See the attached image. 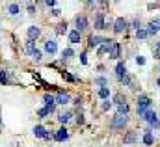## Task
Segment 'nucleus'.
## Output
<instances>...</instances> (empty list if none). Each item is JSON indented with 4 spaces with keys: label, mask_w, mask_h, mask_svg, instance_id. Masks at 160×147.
<instances>
[{
    "label": "nucleus",
    "mask_w": 160,
    "mask_h": 147,
    "mask_svg": "<svg viewBox=\"0 0 160 147\" xmlns=\"http://www.w3.org/2000/svg\"><path fill=\"white\" fill-rule=\"evenodd\" d=\"M142 119H143L145 123H149L153 129H158V127H160V119H158L157 112L153 110V108H149L147 112H143V114H142Z\"/></svg>",
    "instance_id": "1"
},
{
    "label": "nucleus",
    "mask_w": 160,
    "mask_h": 147,
    "mask_svg": "<svg viewBox=\"0 0 160 147\" xmlns=\"http://www.w3.org/2000/svg\"><path fill=\"white\" fill-rule=\"evenodd\" d=\"M151 104H153L151 97H147V95H140L138 101H136V110H138V114L142 115L143 112H147L149 108H151Z\"/></svg>",
    "instance_id": "2"
},
{
    "label": "nucleus",
    "mask_w": 160,
    "mask_h": 147,
    "mask_svg": "<svg viewBox=\"0 0 160 147\" xmlns=\"http://www.w3.org/2000/svg\"><path fill=\"white\" fill-rule=\"evenodd\" d=\"M128 115H116L112 121H110V129H114V130H121V129H125V125L128 123Z\"/></svg>",
    "instance_id": "3"
},
{
    "label": "nucleus",
    "mask_w": 160,
    "mask_h": 147,
    "mask_svg": "<svg viewBox=\"0 0 160 147\" xmlns=\"http://www.w3.org/2000/svg\"><path fill=\"white\" fill-rule=\"evenodd\" d=\"M128 30V21L125 19V17H118L116 21H114V32L116 34H123V32H127Z\"/></svg>",
    "instance_id": "4"
},
{
    "label": "nucleus",
    "mask_w": 160,
    "mask_h": 147,
    "mask_svg": "<svg viewBox=\"0 0 160 147\" xmlns=\"http://www.w3.org/2000/svg\"><path fill=\"white\" fill-rule=\"evenodd\" d=\"M104 23H106V13H104V11H97V13H95V23H93L95 30H97V32L104 30Z\"/></svg>",
    "instance_id": "5"
},
{
    "label": "nucleus",
    "mask_w": 160,
    "mask_h": 147,
    "mask_svg": "<svg viewBox=\"0 0 160 147\" xmlns=\"http://www.w3.org/2000/svg\"><path fill=\"white\" fill-rule=\"evenodd\" d=\"M75 30H78L80 34H82L84 30H88V17H86V15H78V17L75 19Z\"/></svg>",
    "instance_id": "6"
},
{
    "label": "nucleus",
    "mask_w": 160,
    "mask_h": 147,
    "mask_svg": "<svg viewBox=\"0 0 160 147\" xmlns=\"http://www.w3.org/2000/svg\"><path fill=\"white\" fill-rule=\"evenodd\" d=\"M108 58H110V60H119L121 58V43L114 41V45H112V48H110V52H108Z\"/></svg>",
    "instance_id": "7"
},
{
    "label": "nucleus",
    "mask_w": 160,
    "mask_h": 147,
    "mask_svg": "<svg viewBox=\"0 0 160 147\" xmlns=\"http://www.w3.org/2000/svg\"><path fill=\"white\" fill-rule=\"evenodd\" d=\"M69 103H71V95L65 93V91H58V95H56V104L65 106V104H69Z\"/></svg>",
    "instance_id": "8"
},
{
    "label": "nucleus",
    "mask_w": 160,
    "mask_h": 147,
    "mask_svg": "<svg viewBox=\"0 0 160 147\" xmlns=\"http://www.w3.org/2000/svg\"><path fill=\"white\" fill-rule=\"evenodd\" d=\"M43 101H45V108H48V112L50 114H54V110H56V97H52V95H45L43 97Z\"/></svg>",
    "instance_id": "9"
},
{
    "label": "nucleus",
    "mask_w": 160,
    "mask_h": 147,
    "mask_svg": "<svg viewBox=\"0 0 160 147\" xmlns=\"http://www.w3.org/2000/svg\"><path fill=\"white\" fill-rule=\"evenodd\" d=\"M112 45H114V41H112V39H104V43L97 48V54H99V56L108 54V52H110V48H112Z\"/></svg>",
    "instance_id": "10"
},
{
    "label": "nucleus",
    "mask_w": 160,
    "mask_h": 147,
    "mask_svg": "<svg viewBox=\"0 0 160 147\" xmlns=\"http://www.w3.org/2000/svg\"><path fill=\"white\" fill-rule=\"evenodd\" d=\"M138 142V132L136 130H128L127 134H125V138H123V144L125 145H132V144H136Z\"/></svg>",
    "instance_id": "11"
},
{
    "label": "nucleus",
    "mask_w": 160,
    "mask_h": 147,
    "mask_svg": "<svg viewBox=\"0 0 160 147\" xmlns=\"http://www.w3.org/2000/svg\"><path fill=\"white\" fill-rule=\"evenodd\" d=\"M147 32H149V36H157L160 32V21L158 19H153V21H149V24H147Z\"/></svg>",
    "instance_id": "12"
},
{
    "label": "nucleus",
    "mask_w": 160,
    "mask_h": 147,
    "mask_svg": "<svg viewBox=\"0 0 160 147\" xmlns=\"http://www.w3.org/2000/svg\"><path fill=\"white\" fill-rule=\"evenodd\" d=\"M45 52L50 54V56H54V54L58 52V43H56L54 39H48V41L45 43Z\"/></svg>",
    "instance_id": "13"
},
{
    "label": "nucleus",
    "mask_w": 160,
    "mask_h": 147,
    "mask_svg": "<svg viewBox=\"0 0 160 147\" xmlns=\"http://www.w3.org/2000/svg\"><path fill=\"white\" fill-rule=\"evenodd\" d=\"M127 76V67H125V62H119L118 65H116V78L123 82V78Z\"/></svg>",
    "instance_id": "14"
},
{
    "label": "nucleus",
    "mask_w": 160,
    "mask_h": 147,
    "mask_svg": "<svg viewBox=\"0 0 160 147\" xmlns=\"http://www.w3.org/2000/svg\"><path fill=\"white\" fill-rule=\"evenodd\" d=\"M153 144H155V132L149 129V130H145V132H143V145L151 147Z\"/></svg>",
    "instance_id": "15"
},
{
    "label": "nucleus",
    "mask_w": 160,
    "mask_h": 147,
    "mask_svg": "<svg viewBox=\"0 0 160 147\" xmlns=\"http://www.w3.org/2000/svg\"><path fill=\"white\" fill-rule=\"evenodd\" d=\"M69 138V130L65 129V127H62L60 130H56V134H54V140L56 142H65Z\"/></svg>",
    "instance_id": "16"
},
{
    "label": "nucleus",
    "mask_w": 160,
    "mask_h": 147,
    "mask_svg": "<svg viewBox=\"0 0 160 147\" xmlns=\"http://www.w3.org/2000/svg\"><path fill=\"white\" fill-rule=\"evenodd\" d=\"M104 39H106V37H101V36H91V37H89V48H95V47L99 48V47H101V45L104 43Z\"/></svg>",
    "instance_id": "17"
},
{
    "label": "nucleus",
    "mask_w": 160,
    "mask_h": 147,
    "mask_svg": "<svg viewBox=\"0 0 160 147\" xmlns=\"http://www.w3.org/2000/svg\"><path fill=\"white\" fill-rule=\"evenodd\" d=\"M39 36H41L39 26H30V28H28V39H30V41H36Z\"/></svg>",
    "instance_id": "18"
},
{
    "label": "nucleus",
    "mask_w": 160,
    "mask_h": 147,
    "mask_svg": "<svg viewBox=\"0 0 160 147\" xmlns=\"http://www.w3.org/2000/svg\"><path fill=\"white\" fill-rule=\"evenodd\" d=\"M80 41H82V34H80L78 30H71V32H69V43H71V45H77Z\"/></svg>",
    "instance_id": "19"
},
{
    "label": "nucleus",
    "mask_w": 160,
    "mask_h": 147,
    "mask_svg": "<svg viewBox=\"0 0 160 147\" xmlns=\"http://www.w3.org/2000/svg\"><path fill=\"white\" fill-rule=\"evenodd\" d=\"M71 117H73V112H69V110H65V112H62V114H58V121H60L62 125L69 123V121H71Z\"/></svg>",
    "instance_id": "20"
},
{
    "label": "nucleus",
    "mask_w": 160,
    "mask_h": 147,
    "mask_svg": "<svg viewBox=\"0 0 160 147\" xmlns=\"http://www.w3.org/2000/svg\"><path fill=\"white\" fill-rule=\"evenodd\" d=\"M97 95H99V99H102V101L110 99V88H108V86H104V88H99Z\"/></svg>",
    "instance_id": "21"
},
{
    "label": "nucleus",
    "mask_w": 160,
    "mask_h": 147,
    "mask_svg": "<svg viewBox=\"0 0 160 147\" xmlns=\"http://www.w3.org/2000/svg\"><path fill=\"white\" fill-rule=\"evenodd\" d=\"M8 13H9L11 17H17V15L21 13V6H19V4H9V6H8Z\"/></svg>",
    "instance_id": "22"
},
{
    "label": "nucleus",
    "mask_w": 160,
    "mask_h": 147,
    "mask_svg": "<svg viewBox=\"0 0 160 147\" xmlns=\"http://www.w3.org/2000/svg\"><path fill=\"white\" fill-rule=\"evenodd\" d=\"M73 56H75V50H73L71 47H67V48H63V50H62V58H63V62L71 60Z\"/></svg>",
    "instance_id": "23"
},
{
    "label": "nucleus",
    "mask_w": 160,
    "mask_h": 147,
    "mask_svg": "<svg viewBox=\"0 0 160 147\" xmlns=\"http://www.w3.org/2000/svg\"><path fill=\"white\" fill-rule=\"evenodd\" d=\"M112 103H114L116 106H119V104H125V103H127V97H125L123 93H116V95H114V99H112Z\"/></svg>",
    "instance_id": "24"
},
{
    "label": "nucleus",
    "mask_w": 160,
    "mask_h": 147,
    "mask_svg": "<svg viewBox=\"0 0 160 147\" xmlns=\"http://www.w3.org/2000/svg\"><path fill=\"white\" fill-rule=\"evenodd\" d=\"M32 132H34V136H36V138H43V136H45V132H47V129H45L43 125H36Z\"/></svg>",
    "instance_id": "25"
},
{
    "label": "nucleus",
    "mask_w": 160,
    "mask_h": 147,
    "mask_svg": "<svg viewBox=\"0 0 160 147\" xmlns=\"http://www.w3.org/2000/svg\"><path fill=\"white\" fill-rule=\"evenodd\" d=\"M65 34H67V23L63 21L56 26V36H65Z\"/></svg>",
    "instance_id": "26"
},
{
    "label": "nucleus",
    "mask_w": 160,
    "mask_h": 147,
    "mask_svg": "<svg viewBox=\"0 0 160 147\" xmlns=\"http://www.w3.org/2000/svg\"><path fill=\"white\" fill-rule=\"evenodd\" d=\"M128 112H130L128 103H125V104H119V106H118V115H128Z\"/></svg>",
    "instance_id": "27"
},
{
    "label": "nucleus",
    "mask_w": 160,
    "mask_h": 147,
    "mask_svg": "<svg viewBox=\"0 0 160 147\" xmlns=\"http://www.w3.org/2000/svg\"><path fill=\"white\" fill-rule=\"evenodd\" d=\"M136 37H138V39H147V37H149L147 28H138V30H136Z\"/></svg>",
    "instance_id": "28"
},
{
    "label": "nucleus",
    "mask_w": 160,
    "mask_h": 147,
    "mask_svg": "<svg viewBox=\"0 0 160 147\" xmlns=\"http://www.w3.org/2000/svg\"><path fill=\"white\" fill-rule=\"evenodd\" d=\"M36 48H38V47H36V41H30V39H28V43H26V54H30V56H32Z\"/></svg>",
    "instance_id": "29"
},
{
    "label": "nucleus",
    "mask_w": 160,
    "mask_h": 147,
    "mask_svg": "<svg viewBox=\"0 0 160 147\" xmlns=\"http://www.w3.org/2000/svg\"><path fill=\"white\" fill-rule=\"evenodd\" d=\"M95 86L104 88V86H108V80H106L104 76H95Z\"/></svg>",
    "instance_id": "30"
},
{
    "label": "nucleus",
    "mask_w": 160,
    "mask_h": 147,
    "mask_svg": "<svg viewBox=\"0 0 160 147\" xmlns=\"http://www.w3.org/2000/svg\"><path fill=\"white\" fill-rule=\"evenodd\" d=\"M112 106H114L112 99H106V101H102V104H101V110H102V112H108Z\"/></svg>",
    "instance_id": "31"
},
{
    "label": "nucleus",
    "mask_w": 160,
    "mask_h": 147,
    "mask_svg": "<svg viewBox=\"0 0 160 147\" xmlns=\"http://www.w3.org/2000/svg\"><path fill=\"white\" fill-rule=\"evenodd\" d=\"M9 82V74L6 69H0V84H8Z\"/></svg>",
    "instance_id": "32"
},
{
    "label": "nucleus",
    "mask_w": 160,
    "mask_h": 147,
    "mask_svg": "<svg viewBox=\"0 0 160 147\" xmlns=\"http://www.w3.org/2000/svg\"><path fill=\"white\" fill-rule=\"evenodd\" d=\"M48 115H50V112H48V108H45V106L38 112V117H39V119H47Z\"/></svg>",
    "instance_id": "33"
},
{
    "label": "nucleus",
    "mask_w": 160,
    "mask_h": 147,
    "mask_svg": "<svg viewBox=\"0 0 160 147\" xmlns=\"http://www.w3.org/2000/svg\"><path fill=\"white\" fill-rule=\"evenodd\" d=\"M62 76H63V78L67 80V82H77V80H78L77 76H73V74H71V73H67V71H63V74H62Z\"/></svg>",
    "instance_id": "34"
},
{
    "label": "nucleus",
    "mask_w": 160,
    "mask_h": 147,
    "mask_svg": "<svg viewBox=\"0 0 160 147\" xmlns=\"http://www.w3.org/2000/svg\"><path fill=\"white\" fill-rule=\"evenodd\" d=\"M26 9H28V13H30V15H36V4H34V2H28Z\"/></svg>",
    "instance_id": "35"
},
{
    "label": "nucleus",
    "mask_w": 160,
    "mask_h": 147,
    "mask_svg": "<svg viewBox=\"0 0 160 147\" xmlns=\"http://www.w3.org/2000/svg\"><path fill=\"white\" fill-rule=\"evenodd\" d=\"M32 58H34L36 62H39L41 58H43V54H41V50H39V48H36V50H34V54H32Z\"/></svg>",
    "instance_id": "36"
},
{
    "label": "nucleus",
    "mask_w": 160,
    "mask_h": 147,
    "mask_svg": "<svg viewBox=\"0 0 160 147\" xmlns=\"http://www.w3.org/2000/svg\"><path fill=\"white\" fill-rule=\"evenodd\" d=\"M43 140H47V142L54 140V134H52V130H47V132H45V136H43Z\"/></svg>",
    "instance_id": "37"
},
{
    "label": "nucleus",
    "mask_w": 160,
    "mask_h": 147,
    "mask_svg": "<svg viewBox=\"0 0 160 147\" xmlns=\"http://www.w3.org/2000/svg\"><path fill=\"white\" fill-rule=\"evenodd\" d=\"M128 28H132V30H138V28H140V21H138V19H136V21H132V23L128 24Z\"/></svg>",
    "instance_id": "38"
},
{
    "label": "nucleus",
    "mask_w": 160,
    "mask_h": 147,
    "mask_svg": "<svg viewBox=\"0 0 160 147\" xmlns=\"http://www.w3.org/2000/svg\"><path fill=\"white\" fill-rule=\"evenodd\" d=\"M80 63H82V65H88V54H86V52L80 54Z\"/></svg>",
    "instance_id": "39"
},
{
    "label": "nucleus",
    "mask_w": 160,
    "mask_h": 147,
    "mask_svg": "<svg viewBox=\"0 0 160 147\" xmlns=\"http://www.w3.org/2000/svg\"><path fill=\"white\" fill-rule=\"evenodd\" d=\"M136 63H138V65H145V58H143V56H138V58H136Z\"/></svg>",
    "instance_id": "40"
},
{
    "label": "nucleus",
    "mask_w": 160,
    "mask_h": 147,
    "mask_svg": "<svg viewBox=\"0 0 160 147\" xmlns=\"http://www.w3.org/2000/svg\"><path fill=\"white\" fill-rule=\"evenodd\" d=\"M50 15H52V17H60V15H62V11H60V9H56V8H54V9H52V11H50Z\"/></svg>",
    "instance_id": "41"
},
{
    "label": "nucleus",
    "mask_w": 160,
    "mask_h": 147,
    "mask_svg": "<svg viewBox=\"0 0 160 147\" xmlns=\"http://www.w3.org/2000/svg\"><path fill=\"white\" fill-rule=\"evenodd\" d=\"M75 121H77V125H82V123H84V115H82V114H78Z\"/></svg>",
    "instance_id": "42"
},
{
    "label": "nucleus",
    "mask_w": 160,
    "mask_h": 147,
    "mask_svg": "<svg viewBox=\"0 0 160 147\" xmlns=\"http://www.w3.org/2000/svg\"><path fill=\"white\" fill-rule=\"evenodd\" d=\"M45 4H47L48 8H54V6H56V0H45Z\"/></svg>",
    "instance_id": "43"
},
{
    "label": "nucleus",
    "mask_w": 160,
    "mask_h": 147,
    "mask_svg": "<svg viewBox=\"0 0 160 147\" xmlns=\"http://www.w3.org/2000/svg\"><path fill=\"white\" fill-rule=\"evenodd\" d=\"M86 4H88V6H93V0H86Z\"/></svg>",
    "instance_id": "44"
},
{
    "label": "nucleus",
    "mask_w": 160,
    "mask_h": 147,
    "mask_svg": "<svg viewBox=\"0 0 160 147\" xmlns=\"http://www.w3.org/2000/svg\"><path fill=\"white\" fill-rule=\"evenodd\" d=\"M97 2H99V4H106L108 0H97Z\"/></svg>",
    "instance_id": "45"
},
{
    "label": "nucleus",
    "mask_w": 160,
    "mask_h": 147,
    "mask_svg": "<svg viewBox=\"0 0 160 147\" xmlns=\"http://www.w3.org/2000/svg\"><path fill=\"white\" fill-rule=\"evenodd\" d=\"M157 86H158V88H160V76H158V78H157Z\"/></svg>",
    "instance_id": "46"
},
{
    "label": "nucleus",
    "mask_w": 160,
    "mask_h": 147,
    "mask_svg": "<svg viewBox=\"0 0 160 147\" xmlns=\"http://www.w3.org/2000/svg\"><path fill=\"white\" fill-rule=\"evenodd\" d=\"M157 50H160V41L157 43Z\"/></svg>",
    "instance_id": "47"
}]
</instances>
